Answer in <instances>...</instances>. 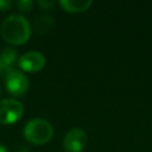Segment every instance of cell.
<instances>
[{
    "mask_svg": "<svg viewBox=\"0 0 152 152\" xmlns=\"http://www.w3.org/2000/svg\"><path fill=\"white\" fill-rule=\"evenodd\" d=\"M0 93H1V88H0Z\"/></svg>",
    "mask_w": 152,
    "mask_h": 152,
    "instance_id": "cell-14",
    "label": "cell"
},
{
    "mask_svg": "<svg viewBox=\"0 0 152 152\" xmlns=\"http://www.w3.org/2000/svg\"><path fill=\"white\" fill-rule=\"evenodd\" d=\"M17 59V51L13 48H5L0 52V76H6L12 71Z\"/></svg>",
    "mask_w": 152,
    "mask_h": 152,
    "instance_id": "cell-7",
    "label": "cell"
},
{
    "mask_svg": "<svg viewBox=\"0 0 152 152\" xmlns=\"http://www.w3.org/2000/svg\"><path fill=\"white\" fill-rule=\"evenodd\" d=\"M39 6H42L44 10H50L53 6V1H39Z\"/></svg>",
    "mask_w": 152,
    "mask_h": 152,
    "instance_id": "cell-12",
    "label": "cell"
},
{
    "mask_svg": "<svg viewBox=\"0 0 152 152\" xmlns=\"http://www.w3.org/2000/svg\"><path fill=\"white\" fill-rule=\"evenodd\" d=\"M17 7L19 8L20 12H24V13L30 12L33 7V1H31V0H19L17 2Z\"/></svg>",
    "mask_w": 152,
    "mask_h": 152,
    "instance_id": "cell-10",
    "label": "cell"
},
{
    "mask_svg": "<svg viewBox=\"0 0 152 152\" xmlns=\"http://www.w3.org/2000/svg\"><path fill=\"white\" fill-rule=\"evenodd\" d=\"M52 135L53 128L44 119H32L24 127L25 139L33 145H44L51 140Z\"/></svg>",
    "mask_w": 152,
    "mask_h": 152,
    "instance_id": "cell-2",
    "label": "cell"
},
{
    "mask_svg": "<svg viewBox=\"0 0 152 152\" xmlns=\"http://www.w3.org/2000/svg\"><path fill=\"white\" fill-rule=\"evenodd\" d=\"M45 57L38 51H28L19 57L18 65L21 70L27 72H37L45 65Z\"/></svg>",
    "mask_w": 152,
    "mask_h": 152,
    "instance_id": "cell-6",
    "label": "cell"
},
{
    "mask_svg": "<svg viewBox=\"0 0 152 152\" xmlns=\"http://www.w3.org/2000/svg\"><path fill=\"white\" fill-rule=\"evenodd\" d=\"M12 6V2L8 0H0V11H7Z\"/></svg>",
    "mask_w": 152,
    "mask_h": 152,
    "instance_id": "cell-11",
    "label": "cell"
},
{
    "mask_svg": "<svg viewBox=\"0 0 152 152\" xmlns=\"http://www.w3.org/2000/svg\"><path fill=\"white\" fill-rule=\"evenodd\" d=\"M87 145V133L81 128L70 129L63 139L65 152H82Z\"/></svg>",
    "mask_w": 152,
    "mask_h": 152,
    "instance_id": "cell-5",
    "label": "cell"
},
{
    "mask_svg": "<svg viewBox=\"0 0 152 152\" xmlns=\"http://www.w3.org/2000/svg\"><path fill=\"white\" fill-rule=\"evenodd\" d=\"M0 152H7V148L4 145H0Z\"/></svg>",
    "mask_w": 152,
    "mask_h": 152,
    "instance_id": "cell-13",
    "label": "cell"
},
{
    "mask_svg": "<svg viewBox=\"0 0 152 152\" xmlns=\"http://www.w3.org/2000/svg\"><path fill=\"white\" fill-rule=\"evenodd\" d=\"M24 113V106L21 102L14 99L0 100V124L12 125L17 122Z\"/></svg>",
    "mask_w": 152,
    "mask_h": 152,
    "instance_id": "cell-3",
    "label": "cell"
},
{
    "mask_svg": "<svg viewBox=\"0 0 152 152\" xmlns=\"http://www.w3.org/2000/svg\"><path fill=\"white\" fill-rule=\"evenodd\" d=\"M59 5L66 12L80 13V12L87 11L93 5V1L91 0H62L59 1Z\"/></svg>",
    "mask_w": 152,
    "mask_h": 152,
    "instance_id": "cell-8",
    "label": "cell"
},
{
    "mask_svg": "<svg viewBox=\"0 0 152 152\" xmlns=\"http://www.w3.org/2000/svg\"><path fill=\"white\" fill-rule=\"evenodd\" d=\"M53 25V19L50 15H39L33 23V28L39 34L48 33Z\"/></svg>",
    "mask_w": 152,
    "mask_h": 152,
    "instance_id": "cell-9",
    "label": "cell"
},
{
    "mask_svg": "<svg viewBox=\"0 0 152 152\" xmlns=\"http://www.w3.org/2000/svg\"><path fill=\"white\" fill-rule=\"evenodd\" d=\"M1 36L5 42L12 45H20L28 40L31 27L24 15L11 14L5 18L1 25Z\"/></svg>",
    "mask_w": 152,
    "mask_h": 152,
    "instance_id": "cell-1",
    "label": "cell"
},
{
    "mask_svg": "<svg viewBox=\"0 0 152 152\" xmlns=\"http://www.w3.org/2000/svg\"><path fill=\"white\" fill-rule=\"evenodd\" d=\"M5 86L12 96L20 97L28 90V80L21 71L12 70L5 76Z\"/></svg>",
    "mask_w": 152,
    "mask_h": 152,
    "instance_id": "cell-4",
    "label": "cell"
}]
</instances>
